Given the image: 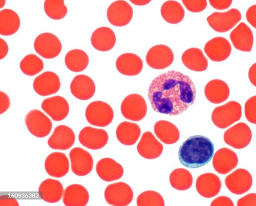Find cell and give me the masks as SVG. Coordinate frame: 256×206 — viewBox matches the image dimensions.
<instances>
[{
	"label": "cell",
	"mask_w": 256,
	"mask_h": 206,
	"mask_svg": "<svg viewBox=\"0 0 256 206\" xmlns=\"http://www.w3.org/2000/svg\"><path fill=\"white\" fill-rule=\"evenodd\" d=\"M196 96L195 86L190 77L174 70L156 77L148 94L154 112L169 116L186 111L194 104Z\"/></svg>",
	"instance_id": "obj_1"
},
{
	"label": "cell",
	"mask_w": 256,
	"mask_h": 206,
	"mask_svg": "<svg viewBox=\"0 0 256 206\" xmlns=\"http://www.w3.org/2000/svg\"><path fill=\"white\" fill-rule=\"evenodd\" d=\"M214 150V144L210 138L201 135L192 136L180 146L178 160L186 168H198L211 160Z\"/></svg>",
	"instance_id": "obj_2"
},
{
	"label": "cell",
	"mask_w": 256,
	"mask_h": 206,
	"mask_svg": "<svg viewBox=\"0 0 256 206\" xmlns=\"http://www.w3.org/2000/svg\"><path fill=\"white\" fill-rule=\"evenodd\" d=\"M242 116V106L238 102L230 101L216 107L212 114L214 124L220 128H225L240 120Z\"/></svg>",
	"instance_id": "obj_3"
},
{
	"label": "cell",
	"mask_w": 256,
	"mask_h": 206,
	"mask_svg": "<svg viewBox=\"0 0 256 206\" xmlns=\"http://www.w3.org/2000/svg\"><path fill=\"white\" fill-rule=\"evenodd\" d=\"M88 122L96 126H108L114 118V112L107 103L96 100L90 102L86 107L85 112Z\"/></svg>",
	"instance_id": "obj_4"
},
{
	"label": "cell",
	"mask_w": 256,
	"mask_h": 206,
	"mask_svg": "<svg viewBox=\"0 0 256 206\" xmlns=\"http://www.w3.org/2000/svg\"><path fill=\"white\" fill-rule=\"evenodd\" d=\"M34 46L36 53L46 59L56 57L62 49V45L59 38L50 32L39 34L34 40Z\"/></svg>",
	"instance_id": "obj_5"
},
{
	"label": "cell",
	"mask_w": 256,
	"mask_h": 206,
	"mask_svg": "<svg viewBox=\"0 0 256 206\" xmlns=\"http://www.w3.org/2000/svg\"><path fill=\"white\" fill-rule=\"evenodd\" d=\"M240 12L236 8L220 12H214L207 18L209 26L218 32H226L234 28L241 20Z\"/></svg>",
	"instance_id": "obj_6"
},
{
	"label": "cell",
	"mask_w": 256,
	"mask_h": 206,
	"mask_svg": "<svg viewBox=\"0 0 256 206\" xmlns=\"http://www.w3.org/2000/svg\"><path fill=\"white\" fill-rule=\"evenodd\" d=\"M120 110L125 118L134 121H140L145 116L147 106L142 96L133 94L124 98L121 104Z\"/></svg>",
	"instance_id": "obj_7"
},
{
	"label": "cell",
	"mask_w": 256,
	"mask_h": 206,
	"mask_svg": "<svg viewBox=\"0 0 256 206\" xmlns=\"http://www.w3.org/2000/svg\"><path fill=\"white\" fill-rule=\"evenodd\" d=\"M25 123L30 134L38 138L47 136L52 126L50 119L42 112L36 109L31 110L26 114Z\"/></svg>",
	"instance_id": "obj_8"
},
{
	"label": "cell",
	"mask_w": 256,
	"mask_h": 206,
	"mask_svg": "<svg viewBox=\"0 0 256 206\" xmlns=\"http://www.w3.org/2000/svg\"><path fill=\"white\" fill-rule=\"evenodd\" d=\"M252 131L245 123L239 122L227 130L224 135V142L236 149L244 148L250 143Z\"/></svg>",
	"instance_id": "obj_9"
},
{
	"label": "cell",
	"mask_w": 256,
	"mask_h": 206,
	"mask_svg": "<svg viewBox=\"0 0 256 206\" xmlns=\"http://www.w3.org/2000/svg\"><path fill=\"white\" fill-rule=\"evenodd\" d=\"M174 60L172 50L164 44H158L152 47L148 50L146 57L148 66L156 70L168 68L172 63Z\"/></svg>",
	"instance_id": "obj_10"
},
{
	"label": "cell",
	"mask_w": 256,
	"mask_h": 206,
	"mask_svg": "<svg viewBox=\"0 0 256 206\" xmlns=\"http://www.w3.org/2000/svg\"><path fill=\"white\" fill-rule=\"evenodd\" d=\"M109 22L116 26H123L128 24L133 16L132 6L124 0H118L112 3L106 12Z\"/></svg>",
	"instance_id": "obj_11"
},
{
	"label": "cell",
	"mask_w": 256,
	"mask_h": 206,
	"mask_svg": "<svg viewBox=\"0 0 256 206\" xmlns=\"http://www.w3.org/2000/svg\"><path fill=\"white\" fill-rule=\"evenodd\" d=\"M106 202L112 206H126L132 200L133 192L131 188L123 182L108 185L104 191Z\"/></svg>",
	"instance_id": "obj_12"
},
{
	"label": "cell",
	"mask_w": 256,
	"mask_h": 206,
	"mask_svg": "<svg viewBox=\"0 0 256 206\" xmlns=\"http://www.w3.org/2000/svg\"><path fill=\"white\" fill-rule=\"evenodd\" d=\"M69 156L72 170L76 176H85L92 170L94 160L88 151L81 148H74L70 151Z\"/></svg>",
	"instance_id": "obj_13"
},
{
	"label": "cell",
	"mask_w": 256,
	"mask_h": 206,
	"mask_svg": "<svg viewBox=\"0 0 256 206\" xmlns=\"http://www.w3.org/2000/svg\"><path fill=\"white\" fill-rule=\"evenodd\" d=\"M252 184V178L248 171L238 168L226 176L225 184L232 193L242 194L250 190Z\"/></svg>",
	"instance_id": "obj_14"
},
{
	"label": "cell",
	"mask_w": 256,
	"mask_h": 206,
	"mask_svg": "<svg viewBox=\"0 0 256 206\" xmlns=\"http://www.w3.org/2000/svg\"><path fill=\"white\" fill-rule=\"evenodd\" d=\"M108 134L105 130L91 126L84 128L78 134L80 142L90 150L102 148L108 142Z\"/></svg>",
	"instance_id": "obj_15"
},
{
	"label": "cell",
	"mask_w": 256,
	"mask_h": 206,
	"mask_svg": "<svg viewBox=\"0 0 256 206\" xmlns=\"http://www.w3.org/2000/svg\"><path fill=\"white\" fill-rule=\"evenodd\" d=\"M60 87L58 76L50 71L45 72L36 76L33 82L34 90L40 96H47L57 92Z\"/></svg>",
	"instance_id": "obj_16"
},
{
	"label": "cell",
	"mask_w": 256,
	"mask_h": 206,
	"mask_svg": "<svg viewBox=\"0 0 256 206\" xmlns=\"http://www.w3.org/2000/svg\"><path fill=\"white\" fill-rule=\"evenodd\" d=\"M204 51L210 60L222 62L227 59L230 54L232 46L227 39L218 36L211 39L206 44Z\"/></svg>",
	"instance_id": "obj_17"
},
{
	"label": "cell",
	"mask_w": 256,
	"mask_h": 206,
	"mask_svg": "<svg viewBox=\"0 0 256 206\" xmlns=\"http://www.w3.org/2000/svg\"><path fill=\"white\" fill-rule=\"evenodd\" d=\"M41 106L42 110L55 121L64 120L69 112V105L67 100L59 96L44 99Z\"/></svg>",
	"instance_id": "obj_18"
},
{
	"label": "cell",
	"mask_w": 256,
	"mask_h": 206,
	"mask_svg": "<svg viewBox=\"0 0 256 206\" xmlns=\"http://www.w3.org/2000/svg\"><path fill=\"white\" fill-rule=\"evenodd\" d=\"M75 141L74 131L68 126H56L48 140V146L54 150H66L70 148Z\"/></svg>",
	"instance_id": "obj_19"
},
{
	"label": "cell",
	"mask_w": 256,
	"mask_h": 206,
	"mask_svg": "<svg viewBox=\"0 0 256 206\" xmlns=\"http://www.w3.org/2000/svg\"><path fill=\"white\" fill-rule=\"evenodd\" d=\"M72 94L78 99L86 100L91 98L96 91V86L93 80L85 74L74 76L70 84Z\"/></svg>",
	"instance_id": "obj_20"
},
{
	"label": "cell",
	"mask_w": 256,
	"mask_h": 206,
	"mask_svg": "<svg viewBox=\"0 0 256 206\" xmlns=\"http://www.w3.org/2000/svg\"><path fill=\"white\" fill-rule=\"evenodd\" d=\"M230 38L234 47L240 51L250 52L252 50L254 36L251 29L244 22H240L230 34Z\"/></svg>",
	"instance_id": "obj_21"
},
{
	"label": "cell",
	"mask_w": 256,
	"mask_h": 206,
	"mask_svg": "<svg viewBox=\"0 0 256 206\" xmlns=\"http://www.w3.org/2000/svg\"><path fill=\"white\" fill-rule=\"evenodd\" d=\"M238 158L236 154L232 150L222 148L215 153L212 165L214 170L219 174H225L236 167Z\"/></svg>",
	"instance_id": "obj_22"
},
{
	"label": "cell",
	"mask_w": 256,
	"mask_h": 206,
	"mask_svg": "<svg viewBox=\"0 0 256 206\" xmlns=\"http://www.w3.org/2000/svg\"><path fill=\"white\" fill-rule=\"evenodd\" d=\"M44 168L50 176L62 178L68 172L69 161L64 153L54 152L46 157Z\"/></svg>",
	"instance_id": "obj_23"
},
{
	"label": "cell",
	"mask_w": 256,
	"mask_h": 206,
	"mask_svg": "<svg viewBox=\"0 0 256 206\" xmlns=\"http://www.w3.org/2000/svg\"><path fill=\"white\" fill-rule=\"evenodd\" d=\"M222 186L220 180L216 174L206 173L200 176L196 182V188L202 196L210 198L216 196Z\"/></svg>",
	"instance_id": "obj_24"
},
{
	"label": "cell",
	"mask_w": 256,
	"mask_h": 206,
	"mask_svg": "<svg viewBox=\"0 0 256 206\" xmlns=\"http://www.w3.org/2000/svg\"><path fill=\"white\" fill-rule=\"evenodd\" d=\"M117 70L122 74L134 76L138 74L143 67L142 59L132 53H125L120 56L116 62Z\"/></svg>",
	"instance_id": "obj_25"
},
{
	"label": "cell",
	"mask_w": 256,
	"mask_h": 206,
	"mask_svg": "<svg viewBox=\"0 0 256 206\" xmlns=\"http://www.w3.org/2000/svg\"><path fill=\"white\" fill-rule=\"evenodd\" d=\"M96 170L98 176L106 182L120 179L124 173L122 166L114 160L108 158L100 160L96 165Z\"/></svg>",
	"instance_id": "obj_26"
},
{
	"label": "cell",
	"mask_w": 256,
	"mask_h": 206,
	"mask_svg": "<svg viewBox=\"0 0 256 206\" xmlns=\"http://www.w3.org/2000/svg\"><path fill=\"white\" fill-rule=\"evenodd\" d=\"M137 150L139 154L144 158L154 159L161 154L163 146L150 132H146L143 134L137 145Z\"/></svg>",
	"instance_id": "obj_27"
},
{
	"label": "cell",
	"mask_w": 256,
	"mask_h": 206,
	"mask_svg": "<svg viewBox=\"0 0 256 206\" xmlns=\"http://www.w3.org/2000/svg\"><path fill=\"white\" fill-rule=\"evenodd\" d=\"M92 46L99 51L106 52L112 49L116 42L114 31L110 28L102 26L96 28L90 38Z\"/></svg>",
	"instance_id": "obj_28"
},
{
	"label": "cell",
	"mask_w": 256,
	"mask_h": 206,
	"mask_svg": "<svg viewBox=\"0 0 256 206\" xmlns=\"http://www.w3.org/2000/svg\"><path fill=\"white\" fill-rule=\"evenodd\" d=\"M206 98L213 104H220L226 100L230 95V88L224 81L214 79L210 80L204 88Z\"/></svg>",
	"instance_id": "obj_29"
},
{
	"label": "cell",
	"mask_w": 256,
	"mask_h": 206,
	"mask_svg": "<svg viewBox=\"0 0 256 206\" xmlns=\"http://www.w3.org/2000/svg\"><path fill=\"white\" fill-rule=\"evenodd\" d=\"M64 188L62 183L52 178L44 180L40 185L38 193L40 198L49 203L60 201L63 194Z\"/></svg>",
	"instance_id": "obj_30"
},
{
	"label": "cell",
	"mask_w": 256,
	"mask_h": 206,
	"mask_svg": "<svg viewBox=\"0 0 256 206\" xmlns=\"http://www.w3.org/2000/svg\"><path fill=\"white\" fill-rule=\"evenodd\" d=\"M89 200L87 190L80 184L67 186L63 196V202L66 206H84Z\"/></svg>",
	"instance_id": "obj_31"
},
{
	"label": "cell",
	"mask_w": 256,
	"mask_h": 206,
	"mask_svg": "<svg viewBox=\"0 0 256 206\" xmlns=\"http://www.w3.org/2000/svg\"><path fill=\"white\" fill-rule=\"evenodd\" d=\"M182 61L188 68L195 72H202L207 69L208 62L200 48L188 49L182 56Z\"/></svg>",
	"instance_id": "obj_32"
},
{
	"label": "cell",
	"mask_w": 256,
	"mask_h": 206,
	"mask_svg": "<svg viewBox=\"0 0 256 206\" xmlns=\"http://www.w3.org/2000/svg\"><path fill=\"white\" fill-rule=\"evenodd\" d=\"M20 24V18L16 12L6 8L0 12V34L8 36L16 33Z\"/></svg>",
	"instance_id": "obj_33"
},
{
	"label": "cell",
	"mask_w": 256,
	"mask_h": 206,
	"mask_svg": "<svg viewBox=\"0 0 256 206\" xmlns=\"http://www.w3.org/2000/svg\"><path fill=\"white\" fill-rule=\"evenodd\" d=\"M140 134V126L136 124L128 122L120 123L116 130L118 140L124 145L134 144L139 138Z\"/></svg>",
	"instance_id": "obj_34"
},
{
	"label": "cell",
	"mask_w": 256,
	"mask_h": 206,
	"mask_svg": "<svg viewBox=\"0 0 256 206\" xmlns=\"http://www.w3.org/2000/svg\"><path fill=\"white\" fill-rule=\"evenodd\" d=\"M154 131L156 136L166 144L175 143L180 138V132L177 128L168 121L157 122L154 126Z\"/></svg>",
	"instance_id": "obj_35"
},
{
	"label": "cell",
	"mask_w": 256,
	"mask_h": 206,
	"mask_svg": "<svg viewBox=\"0 0 256 206\" xmlns=\"http://www.w3.org/2000/svg\"><path fill=\"white\" fill-rule=\"evenodd\" d=\"M64 62L70 70L78 72L83 71L88 66L89 58L86 53L80 49H74L67 52Z\"/></svg>",
	"instance_id": "obj_36"
},
{
	"label": "cell",
	"mask_w": 256,
	"mask_h": 206,
	"mask_svg": "<svg viewBox=\"0 0 256 206\" xmlns=\"http://www.w3.org/2000/svg\"><path fill=\"white\" fill-rule=\"evenodd\" d=\"M160 14L166 22L171 24H177L183 20L184 10L180 2L170 0L162 4L160 8Z\"/></svg>",
	"instance_id": "obj_37"
},
{
	"label": "cell",
	"mask_w": 256,
	"mask_h": 206,
	"mask_svg": "<svg viewBox=\"0 0 256 206\" xmlns=\"http://www.w3.org/2000/svg\"><path fill=\"white\" fill-rule=\"evenodd\" d=\"M171 186L174 188L184 190L192 185V177L191 174L183 168H178L172 172L170 176Z\"/></svg>",
	"instance_id": "obj_38"
},
{
	"label": "cell",
	"mask_w": 256,
	"mask_h": 206,
	"mask_svg": "<svg viewBox=\"0 0 256 206\" xmlns=\"http://www.w3.org/2000/svg\"><path fill=\"white\" fill-rule=\"evenodd\" d=\"M22 72L28 76H34L42 70L44 62L42 59L34 54L25 56L20 64Z\"/></svg>",
	"instance_id": "obj_39"
},
{
	"label": "cell",
	"mask_w": 256,
	"mask_h": 206,
	"mask_svg": "<svg viewBox=\"0 0 256 206\" xmlns=\"http://www.w3.org/2000/svg\"><path fill=\"white\" fill-rule=\"evenodd\" d=\"M44 7L46 14L54 20L64 18L68 12L64 0H45Z\"/></svg>",
	"instance_id": "obj_40"
},
{
	"label": "cell",
	"mask_w": 256,
	"mask_h": 206,
	"mask_svg": "<svg viewBox=\"0 0 256 206\" xmlns=\"http://www.w3.org/2000/svg\"><path fill=\"white\" fill-rule=\"evenodd\" d=\"M162 196L160 194L154 191H146L140 194L137 198L138 206H164V202L154 198Z\"/></svg>",
	"instance_id": "obj_41"
},
{
	"label": "cell",
	"mask_w": 256,
	"mask_h": 206,
	"mask_svg": "<svg viewBox=\"0 0 256 206\" xmlns=\"http://www.w3.org/2000/svg\"><path fill=\"white\" fill-rule=\"evenodd\" d=\"M244 114L249 122L256 124V96L250 98L246 102Z\"/></svg>",
	"instance_id": "obj_42"
},
{
	"label": "cell",
	"mask_w": 256,
	"mask_h": 206,
	"mask_svg": "<svg viewBox=\"0 0 256 206\" xmlns=\"http://www.w3.org/2000/svg\"><path fill=\"white\" fill-rule=\"evenodd\" d=\"M182 2L190 12H200L203 11L207 6L206 0H182Z\"/></svg>",
	"instance_id": "obj_43"
},
{
	"label": "cell",
	"mask_w": 256,
	"mask_h": 206,
	"mask_svg": "<svg viewBox=\"0 0 256 206\" xmlns=\"http://www.w3.org/2000/svg\"><path fill=\"white\" fill-rule=\"evenodd\" d=\"M211 6L218 10L228 8L231 5L232 0H208Z\"/></svg>",
	"instance_id": "obj_44"
},
{
	"label": "cell",
	"mask_w": 256,
	"mask_h": 206,
	"mask_svg": "<svg viewBox=\"0 0 256 206\" xmlns=\"http://www.w3.org/2000/svg\"><path fill=\"white\" fill-rule=\"evenodd\" d=\"M237 206H256V194H249L239 199Z\"/></svg>",
	"instance_id": "obj_45"
},
{
	"label": "cell",
	"mask_w": 256,
	"mask_h": 206,
	"mask_svg": "<svg viewBox=\"0 0 256 206\" xmlns=\"http://www.w3.org/2000/svg\"><path fill=\"white\" fill-rule=\"evenodd\" d=\"M246 16L248 22L256 28V4L252 6L248 9Z\"/></svg>",
	"instance_id": "obj_46"
},
{
	"label": "cell",
	"mask_w": 256,
	"mask_h": 206,
	"mask_svg": "<svg viewBox=\"0 0 256 206\" xmlns=\"http://www.w3.org/2000/svg\"><path fill=\"white\" fill-rule=\"evenodd\" d=\"M10 106L8 96L2 92H0V114L6 112Z\"/></svg>",
	"instance_id": "obj_47"
},
{
	"label": "cell",
	"mask_w": 256,
	"mask_h": 206,
	"mask_svg": "<svg viewBox=\"0 0 256 206\" xmlns=\"http://www.w3.org/2000/svg\"><path fill=\"white\" fill-rule=\"evenodd\" d=\"M210 206H234L232 200L228 197L220 196L215 198Z\"/></svg>",
	"instance_id": "obj_48"
},
{
	"label": "cell",
	"mask_w": 256,
	"mask_h": 206,
	"mask_svg": "<svg viewBox=\"0 0 256 206\" xmlns=\"http://www.w3.org/2000/svg\"><path fill=\"white\" fill-rule=\"evenodd\" d=\"M18 203L17 200L11 197L6 196H2L0 198V206H18Z\"/></svg>",
	"instance_id": "obj_49"
},
{
	"label": "cell",
	"mask_w": 256,
	"mask_h": 206,
	"mask_svg": "<svg viewBox=\"0 0 256 206\" xmlns=\"http://www.w3.org/2000/svg\"><path fill=\"white\" fill-rule=\"evenodd\" d=\"M248 76L250 82L252 85L256 86V62L250 67Z\"/></svg>",
	"instance_id": "obj_50"
},
{
	"label": "cell",
	"mask_w": 256,
	"mask_h": 206,
	"mask_svg": "<svg viewBox=\"0 0 256 206\" xmlns=\"http://www.w3.org/2000/svg\"><path fill=\"white\" fill-rule=\"evenodd\" d=\"M0 59L4 58L8 54V47L7 43L2 38H0Z\"/></svg>",
	"instance_id": "obj_51"
},
{
	"label": "cell",
	"mask_w": 256,
	"mask_h": 206,
	"mask_svg": "<svg viewBox=\"0 0 256 206\" xmlns=\"http://www.w3.org/2000/svg\"><path fill=\"white\" fill-rule=\"evenodd\" d=\"M132 4L136 6H144L150 2L152 0H129Z\"/></svg>",
	"instance_id": "obj_52"
},
{
	"label": "cell",
	"mask_w": 256,
	"mask_h": 206,
	"mask_svg": "<svg viewBox=\"0 0 256 206\" xmlns=\"http://www.w3.org/2000/svg\"><path fill=\"white\" fill-rule=\"evenodd\" d=\"M6 2V0H0V8L4 6Z\"/></svg>",
	"instance_id": "obj_53"
}]
</instances>
